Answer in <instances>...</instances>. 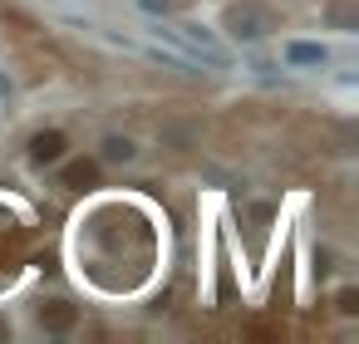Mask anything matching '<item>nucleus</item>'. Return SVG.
I'll list each match as a JSON object with an SVG mask.
<instances>
[{"instance_id": "f257e3e1", "label": "nucleus", "mask_w": 359, "mask_h": 344, "mask_svg": "<svg viewBox=\"0 0 359 344\" xmlns=\"http://www.w3.org/2000/svg\"><path fill=\"white\" fill-rule=\"evenodd\" d=\"M226 35L231 40H241V45H256V40H266L271 35V11H261V6H231L226 11Z\"/></svg>"}, {"instance_id": "f03ea898", "label": "nucleus", "mask_w": 359, "mask_h": 344, "mask_svg": "<svg viewBox=\"0 0 359 344\" xmlns=\"http://www.w3.org/2000/svg\"><path fill=\"white\" fill-rule=\"evenodd\" d=\"M285 64H295V69H320V64H330V50H325V45L290 40V45H285Z\"/></svg>"}, {"instance_id": "7ed1b4c3", "label": "nucleus", "mask_w": 359, "mask_h": 344, "mask_svg": "<svg viewBox=\"0 0 359 344\" xmlns=\"http://www.w3.org/2000/svg\"><path fill=\"white\" fill-rule=\"evenodd\" d=\"M65 148H69L65 133H55V128H50V133H35V143H30V163H40V167H45V163H60Z\"/></svg>"}, {"instance_id": "20e7f679", "label": "nucleus", "mask_w": 359, "mask_h": 344, "mask_svg": "<svg viewBox=\"0 0 359 344\" xmlns=\"http://www.w3.org/2000/svg\"><path fill=\"white\" fill-rule=\"evenodd\" d=\"M158 138H163V143H177V148H192V143H197V133H192L187 123H163Z\"/></svg>"}, {"instance_id": "39448f33", "label": "nucleus", "mask_w": 359, "mask_h": 344, "mask_svg": "<svg viewBox=\"0 0 359 344\" xmlns=\"http://www.w3.org/2000/svg\"><path fill=\"white\" fill-rule=\"evenodd\" d=\"M133 143L128 138H104V163H133Z\"/></svg>"}, {"instance_id": "423d86ee", "label": "nucleus", "mask_w": 359, "mask_h": 344, "mask_svg": "<svg viewBox=\"0 0 359 344\" xmlns=\"http://www.w3.org/2000/svg\"><path fill=\"white\" fill-rule=\"evenodd\" d=\"M40 319H45L50 329H69V324H74V310H69V305H55V310H45Z\"/></svg>"}, {"instance_id": "0eeeda50", "label": "nucleus", "mask_w": 359, "mask_h": 344, "mask_svg": "<svg viewBox=\"0 0 359 344\" xmlns=\"http://www.w3.org/2000/svg\"><path fill=\"white\" fill-rule=\"evenodd\" d=\"M84 182H94V167H69V187H84Z\"/></svg>"}]
</instances>
